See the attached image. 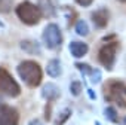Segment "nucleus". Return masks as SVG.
Instances as JSON below:
<instances>
[{"mask_svg":"<svg viewBox=\"0 0 126 125\" xmlns=\"http://www.w3.org/2000/svg\"><path fill=\"white\" fill-rule=\"evenodd\" d=\"M21 48H22L25 52H31V54H37V51H39L37 45L33 43V42H28V40H24V42L21 43Z\"/></svg>","mask_w":126,"mask_h":125,"instance_id":"obj_13","label":"nucleus"},{"mask_svg":"<svg viewBox=\"0 0 126 125\" xmlns=\"http://www.w3.org/2000/svg\"><path fill=\"white\" fill-rule=\"evenodd\" d=\"M76 67H77V69H80V70L83 72V75H86V76H91V75L94 73V69H92V67H89L88 64H82V62H76Z\"/></svg>","mask_w":126,"mask_h":125,"instance_id":"obj_14","label":"nucleus"},{"mask_svg":"<svg viewBox=\"0 0 126 125\" xmlns=\"http://www.w3.org/2000/svg\"><path fill=\"white\" fill-rule=\"evenodd\" d=\"M46 73L50 76V78H58L61 75V64L58 60H52L49 61V64L46 67Z\"/></svg>","mask_w":126,"mask_h":125,"instance_id":"obj_11","label":"nucleus"},{"mask_svg":"<svg viewBox=\"0 0 126 125\" xmlns=\"http://www.w3.org/2000/svg\"><path fill=\"white\" fill-rule=\"evenodd\" d=\"M117 48H119L117 43H108V45H104V46L99 49V52H98V60H99V62H101V64H102L107 70H111V69H113Z\"/></svg>","mask_w":126,"mask_h":125,"instance_id":"obj_5","label":"nucleus"},{"mask_svg":"<svg viewBox=\"0 0 126 125\" xmlns=\"http://www.w3.org/2000/svg\"><path fill=\"white\" fill-rule=\"evenodd\" d=\"M92 21L98 28H105L110 21V12L105 8H101L95 12H92Z\"/></svg>","mask_w":126,"mask_h":125,"instance_id":"obj_8","label":"nucleus"},{"mask_svg":"<svg viewBox=\"0 0 126 125\" xmlns=\"http://www.w3.org/2000/svg\"><path fill=\"white\" fill-rule=\"evenodd\" d=\"M107 100H113L119 107L126 109V83L120 81H110L107 83Z\"/></svg>","mask_w":126,"mask_h":125,"instance_id":"obj_3","label":"nucleus"},{"mask_svg":"<svg viewBox=\"0 0 126 125\" xmlns=\"http://www.w3.org/2000/svg\"><path fill=\"white\" fill-rule=\"evenodd\" d=\"M43 42L45 45L49 48V49H53V48H58L62 42V34H61V30L56 24H49L45 31H43Z\"/></svg>","mask_w":126,"mask_h":125,"instance_id":"obj_6","label":"nucleus"},{"mask_svg":"<svg viewBox=\"0 0 126 125\" xmlns=\"http://www.w3.org/2000/svg\"><path fill=\"white\" fill-rule=\"evenodd\" d=\"M116 39V34H110V36H105L102 40H105V42H108V40H114Z\"/></svg>","mask_w":126,"mask_h":125,"instance_id":"obj_21","label":"nucleus"},{"mask_svg":"<svg viewBox=\"0 0 126 125\" xmlns=\"http://www.w3.org/2000/svg\"><path fill=\"white\" fill-rule=\"evenodd\" d=\"M76 33L77 34H80V36H88V33H89V27H88V24H86V21H77V24H76Z\"/></svg>","mask_w":126,"mask_h":125,"instance_id":"obj_12","label":"nucleus"},{"mask_svg":"<svg viewBox=\"0 0 126 125\" xmlns=\"http://www.w3.org/2000/svg\"><path fill=\"white\" fill-rule=\"evenodd\" d=\"M119 2H122V3H126V0H119Z\"/></svg>","mask_w":126,"mask_h":125,"instance_id":"obj_22","label":"nucleus"},{"mask_svg":"<svg viewBox=\"0 0 126 125\" xmlns=\"http://www.w3.org/2000/svg\"><path fill=\"white\" fill-rule=\"evenodd\" d=\"M46 119L47 121L50 119V103H47V106H46Z\"/></svg>","mask_w":126,"mask_h":125,"instance_id":"obj_20","label":"nucleus"},{"mask_svg":"<svg viewBox=\"0 0 126 125\" xmlns=\"http://www.w3.org/2000/svg\"><path fill=\"white\" fill-rule=\"evenodd\" d=\"M19 78L30 86V88H36L42 83V78H43V72L42 67L37 64L36 61H22L21 64L16 67Z\"/></svg>","mask_w":126,"mask_h":125,"instance_id":"obj_1","label":"nucleus"},{"mask_svg":"<svg viewBox=\"0 0 126 125\" xmlns=\"http://www.w3.org/2000/svg\"><path fill=\"white\" fill-rule=\"evenodd\" d=\"M12 9V3L11 0H0V12L2 14H6Z\"/></svg>","mask_w":126,"mask_h":125,"instance_id":"obj_15","label":"nucleus"},{"mask_svg":"<svg viewBox=\"0 0 126 125\" xmlns=\"http://www.w3.org/2000/svg\"><path fill=\"white\" fill-rule=\"evenodd\" d=\"M59 95H61L59 88H58L56 85H53V83H46V85L42 88V97L46 98V100H49V101L59 98Z\"/></svg>","mask_w":126,"mask_h":125,"instance_id":"obj_9","label":"nucleus"},{"mask_svg":"<svg viewBox=\"0 0 126 125\" xmlns=\"http://www.w3.org/2000/svg\"><path fill=\"white\" fill-rule=\"evenodd\" d=\"M19 92H21L19 85L15 82V79L11 76V73L6 69L0 67V95L16 97V95H19Z\"/></svg>","mask_w":126,"mask_h":125,"instance_id":"obj_4","label":"nucleus"},{"mask_svg":"<svg viewBox=\"0 0 126 125\" xmlns=\"http://www.w3.org/2000/svg\"><path fill=\"white\" fill-rule=\"evenodd\" d=\"M16 15H18V18H19L24 24H27V25H34V24H37V22L40 21V18H42L40 9H39L36 5L30 3V2H22V3H19V5L16 6Z\"/></svg>","mask_w":126,"mask_h":125,"instance_id":"obj_2","label":"nucleus"},{"mask_svg":"<svg viewBox=\"0 0 126 125\" xmlns=\"http://www.w3.org/2000/svg\"><path fill=\"white\" fill-rule=\"evenodd\" d=\"M70 115H71V112H70L68 109H67L65 112H62V113H61V116L56 119V125H62V124H64V122L68 119V116H70Z\"/></svg>","mask_w":126,"mask_h":125,"instance_id":"obj_17","label":"nucleus"},{"mask_svg":"<svg viewBox=\"0 0 126 125\" xmlns=\"http://www.w3.org/2000/svg\"><path fill=\"white\" fill-rule=\"evenodd\" d=\"M74 2H76L77 5H80V6H83V8H86V6H89V5H92V2H94V0H74Z\"/></svg>","mask_w":126,"mask_h":125,"instance_id":"obj_19","label":"nucleus"},{"mask_svg":"<svg viewBox=\"0 0 126 125\" xmlns=\"http://www.w3.org/2000/svg\"><path fill=\"white\" fill-rule=\"evenodd\" d=\"M70 51H71V55H73V57L82 58V57H85V55L88 54L89 48H88L86 43L77 40V42H71V43H70Z\"/></svg>","mask_w":126,"mask_h":125,"instance_id":"obj_10","label":"nucleus"},{"mask_svg":"<svg viewBox=\"0 0 126 125\" xmlns=\"http://www.w3.org/2000/svg\"><path fill=\"white\" fill-rule=\"evenodd\" d=\"M70 89H71V94L77 97V95L82 92V83L77 82V81H74V82H71V88H70Z\"/></svg>","mask_w":126,"mask_h":125,"instance_id":"obj_16","label":"nucleus"},{"mask_svg":"<svg viewBox=\"0 0 126 125\" xmlns=\"http://www.w3.org/2000/svg\"><path fill=\"white\" fill-rule=\"evenodd\" d=\"M19 113L11 106H0V125H18Z\"/></svg>","mask_w":126,"mask_h":125,"instance_id":"obj_7","label":"nucleus"},{"mask_svg":"<svg viewBox=\"0 0 126 125\" xmlns=\"http://www.w3.org/2000/svg\"><path fill=\"white\" fill-rule=\"evenodd\" d=\"M2 27H3V22H0V28H2Z\"/></svg>","mask_w":126,"mask_h":125,"instance_id":"obj_23","label":"nucleus"},{"mask_svg":"<svg viewBox=\"0 0 126 125\" xmlns=\"http://www.w3.org/2000/svg\"><path fill=\"white\" fill-rule=\"evenodd\" d=\"M105 115H107L108 119H111L113 122H117V112H116L113 107H108V109L105 110Z\"/></svg>","mask_w":126,"mask_h":125,"instance_id":"obj_18","label":"nucleus"}]
</instances>
